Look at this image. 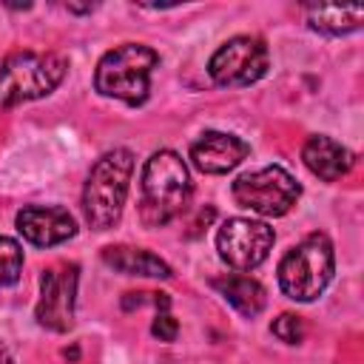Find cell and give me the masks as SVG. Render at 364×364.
<instances>
[{
    "instance_id": "1",
    "label": "cell",
    "mask_w": 364,
    "mask_h": 364,
    "mask_svg": "<svg viewBox=\"0 0 364 364\" xmlns=\"http://www.w3.org/2000/svg\"><path fill=\"white\" fill-rule=\"evenodd\" d=\"M191 196L188 165L173 151H156L142 168L139 179V216L148 228L168 225L182 213Z\"/></svg>"
},
{
    "instance_id": "17",
    "label": "cell",
    "mask_w": 364,
    "mask_h": 364,
    "mask_svg": "<svg viewBox=\"0 0 364 364\" xmlns=\"http://www.w3.org/2000/svg\"><path fill=\"white\" fill-rule=\"evenodd\" d=\"M270 330H273V336H276V338H282L284 344H299V341H301V336H304L301 318H299L296 313H282V316L270 324Z\"/></svg>"
},
{
    "instance_id": "9",
    "label": "cell",
    "mask_w": 364,
    "mask_h": 364,
    "mask_svg": "<svg viewBox=\"0 0 364 364\" xmlns=\"http://www.w3.org/2000/svg\"><path fill=\"white\" fill-rule=\"evenodd\" d=\"M77 264H54L40 276V301L34 318L51 333H65L74 327V301H77Z\"/></svg>"
},
{
    "instance_id": "16",
    "label": "cell",
    "mask_w": 364,
    "mask_h": 364,
    "mask_svg": "<svg viewBox=\"0 0 364 364\" xmlns=\"http://www.w3.org/2000/svg\"><path fill=\"white\" fill-rule=\"evenodd\" d=\"M20 270H23V247L9 239V236H0V287H9L20 279Z\"/></svg>"
},
{
    "instance_id": "8",
    "label": "cell",
    "mask_w": 364,
    "mask_h": 364,
    "mask_svg": "<svg viewBox=\"0 0 364 364\" xmlns=\"http://www.w3.org/2000/svg\"><path fill=\"white\" fill-rule=\"evenodd\" d=\"M273 242H276V233L270 225L259 219H245V216L228 219L216 233V250L222 262L239 273L259 267L267 259Z\"/></svg>"
},
{
    "instance_id": "5",
    "label": "cell",
    "mask_w": 364,
    "mask_h": 364,
    "mask_svg": "<svg viewBox=\"0 0 364 364\" xmlns=\"http://www.w3.org/2000/svg\"><path fill=\"white\" fill-rule=\"evenodd\" d=\"M65 77V60L54 51H14L0 65V108H14L51 94Z\"/></svg>"
},
{
    "instance_id": "18",
    "label": "cell",
    "mask_w": 364,
    "mask_h": 364,
    "mask_svg": "<svg viewBox=\"0 0 364 364\" xmlns=\"http://www.w3.org/2000/svg\"><path fill=\"white\" fill-rule=\"evenodd\" d=\"M151 333H154L159 341H173L176 333H179V324H176V318H173L168 310H159L156 318H154V324H151Z\"/></svg>"
},
{
    "instance_id": "19",
    "label": "cell",
    "mask_w": 364,
    "mask_h": 364,
    "mask_svg": "<svg viewBox=\"0 0 364 364\" xmlns=\"http://www.w3.org/2000/svg\"><path fill=\"white\" fill-rule=\"evenodd\" d=\"M0 364H9V355H6L3 350H0Z\"/></svg>"
},
{
    "instance_id": "11",
    "label": "cell",
    "mask_w": 364,
    "mask_h": 364,
    "mask_svg": "<svg viewBox=\"0 0 364 364\" xmlns=\"http://www.w3.org/2000/svg\"><path fill=\"white\" fill-rule=\"evenodd\" d=\"M250 154V145L233 134L222 131H205L193 145H191V162L202 173H228L233 171L245 156Z\"/></svg>"
},
{
    "instance_id": "2",
    "label": "cell",
    "mask_w": 364,
    "mask_h": 364,
    "mask_svg": "<svg viewBox=\"0 0 364 364\" xmlns=\"http://www.w3.org/2000/svg\"><path fill=\"white\" fill-rule=\"evenodd\" d=\"M131 173L134 154L128 148H114L94 162L82 188V213L94 230H108L119 222L131 188Z\"/></svg>"
},
{
    "instance_id": "15",
    "label": "cell",
    "mask_w": 364,
    "mask_h": 364,
    "mask_svg": "<svg viewBox=\"0 0 364 364\" xmlns=\"http://www.w3.org/2000/svg\"><path fill=\"white\" fill-rule=\"evenodd\" d=\"M307 23L321 34L341 37L361 28L364 6H307Z\"/></svg>"
},
{
    "instance_id": "14",
    "label": "cell",
    "mask_w": 364,
    "mask_h": 364,
    "mask_svg": "<svg viewBox=\"0 0 364 364\" xmlns=\"http://www.w3.org/2000/svg\"><path fill=\"white\" fill-rule=\"evenodd\" d=\"M213 287H216V290L225 296V301H228L233 310H239L245 318L259 316V313L264 310V304H267L264 287H262L256 279L242 276V273L219 276V279H213Z\"/></svg>"
},
{
    "instance_id": "7",
    "label": "cell",
    "mask_w": 364,
    "mask_h": 364,
    "mask_svg": "<svg viewBox=\"0 0 364 364\" xmlns=\"http://www.w3.org/2000/svg\"><path fill=\"white\" fill-rule=\"evenodd\" d=\"M267 71V46L262 37L239 34L213 51L208 60V74L216 85L242 88L262 80Z\"/></svg>"
},
{
    "instance_id": "4",
    "label": "cell",
    "mask_w": 364,
    "mask_h": 364,
    "mask_svg": "<svg viewBox=\"0 0 364 364\" xmlns=\"http://www.w3.org/2000/svg\"><path fill=\"white\" fill-rule=\"evenodd\" d=\"M333 270V242L324 233H310L279 262V287L293 301H313L330 284Z\"/></svg>"
},
{
    "instance_id": "13",
    "label": "cell",
    "mask_w": 364,
    "mask_h": 364,
    "mask_svg": "<svg viewBox=\"0 0 364 364\" xmlns=\"http://www.w3.org/2000/svg\"><path fill=\"white\" fill-rule=\"evenodd\" d=\"M102 262L125 276H145V279H171V267L168 262H162L159 256H154L145 247H128V245H117V247H105L102 250Z\"/></svg>"
},
{
    "instance_id": "10",
    "label": "cell",
    "mask_w": 364,
    "mask_h": 364,
    "mask_svg": "<svg viewBox=\"0 0 364 364\" xmlns=\"http://www.w3.org/2000/svg\"><path fill=\"white\" fill-rule=\"evenodd\" d=\"M17 230L37 247H51L77 233V222L65 208L48 205H26L17 213Z\"/></svg>"
},
{
    "instance_id": "6",
    "label": "cell",
    "mask_w": 364,
    "mask_h": 364,
    "mask_svg": "<svg viewBox=\"0 0 364 364\" xmlns=\"http://www.w3.org/2000/svg\"><path fill=\"white\" fill-rule=\"evenodd\" d=\"M230 193L239 208H247L262 216H284L301 196V185L284 168L267 165V168L242 173L230 185Z\"/></svg>"
},
{
    "instance_id": "3",
    "label": "cell",
    "mask_w": 364,
    "mask_h": 364,
    "mask_svg": "<svg viewBox=\"0 0 364 364\" xmlns=\"http://www.w3.org/2000/svg\"><path fill=\"white\" fill-rule=\"evenodd\" d=\"M159 54L145 43H122L102 54L94 71V88L102 97L122 100L128 105H142L151 91V71Z\"/></svg>"
},
{
    "instance_id": "12",
    "label": "cell",
    "mask_w": 364,
    "mask_h": 364,
    "mask_svg": "<svg viewBox=\"0 0 364 364\" xmlns=\"http://www.w3.org/2000/svg\"><path fill=\"white\" fill-rule=\"evenodd\" d=\"M301 159H304L307 171L316 173V176L324 179V182L341 179V176L353 168V162H355L353 151H347L344 145H338L336 139L321 136V134H316V136H310V139L304 142Z\"/></svg>"
}]
</instances>
